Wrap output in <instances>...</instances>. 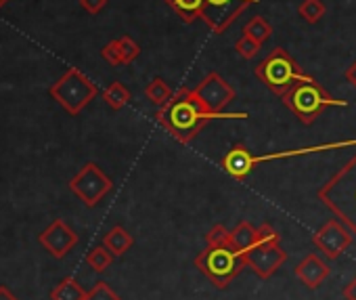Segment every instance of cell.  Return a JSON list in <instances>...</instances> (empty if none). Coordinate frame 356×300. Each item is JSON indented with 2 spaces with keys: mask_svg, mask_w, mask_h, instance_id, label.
I'll return each mask as SVG.
<instances>
[{
  "mask_svg": "<svg viewBox=\"0 0 356 300\" xmlns=\"http://www.w3.org/2000/svg\"><path fill=\"white\" fill-rule=\"evenodd\" d=\"M250 113L248 111H222V113H214L208 111L202 101L195 97L193 88H178L172 99L161 105L155 111V120L159 126H163L170 136H174L178 143H191L200 130L214 122V120H248Z\"/></svg>",
  "mask_w": 356,
  "mask_h": 300,
  "instance_id": "cell-1",
  "label": "cell"
},
{
  "mask_svg": "<svg viewBox=\"0 0 356 300\" xmlns=\"http://www.w3.org/2000/svg\"><path fill=\"white\" fill-rule=\"evenodd\" d=\"M346 147H356V139H346V141H333V143H323V145H310V147H298V149H285V152H275V154H264V156H254L245 145H235L233 149L222 156L220 168L235 181H245L254 168L266 162L275 160H289V158H302L310 154H323V152H333V149H346Z\"/></svg>",
  "mask_w": 356,
  "mask_h": 300,
  "instance_id": "cell-2",
  "label": "cell"
},
{
  "mask_svg": "<svg viewBox=\"0 0 356 300\" xmlns=\"http://www.w3.org/2000/svg\"><path fill=\"white\" fill-rule=\"evenodd\" d=\"M316 196L356 235V154L318 189Z\"/></svg>",
  "mask_w": 356,
  "mask_h": 300,
  "instance_id": "cell-3",
  "label": "cell"
},
{
  "mask_svg": "<svg viewBox=\"0 0 356 300\" xmlns=\"http://www.w3.org/2000/svg\"><path fill=\"white\" fill-rule=\"evenodd\" d=\"M254 74L277 97H283L285 93H289L300 82L314 80L310 74L302 72L300 65L293 61V57L285 49H281V47L273 49L270 55L256 65Z\"/></svg>",
  "mask_w": 356,
  "mask_h": 300,
  "instance_id": "cell-4",
  "label": "cell"
},
{
  "mask_svg": "<svg viewBox=\"0 0 356 300\" xmlns=\"http://www.w3.org/2000/svg\"><path fill=\"white\" fill-rule=\"evenodd\" d=\"M283 105L304 124L310 126L329 107H348V101L331 97L316 80L300 82L281 97Z\"/></svg>",
  "mask_w": 356,
  "mask_h": 300,
  "instance_id": "cell-5",
  "label": "cell"
},
{
  "mask_svg": "<svg viewBox=\"0 0 356 300\" xmlns=\"http://www.w3.org/2000/svg\"><path fill=\"white\" fill-rule=\"evenodd\" d=\"M195 267L204 273L218 290H227L231 281L243 271L245 260L231 244L225 246H206L195 256Z\"/></svg>",
  "mask_w": 356,
  "mask_h": 300,
  "instance_id": "cell-6",
  "label": "cell"
},
{
  "mask_svg": "<svg viewBox=\"0 0 356 300\" xmlns=\"http://www.w3.org/2000/svg\"><path fill=\"white\" fill-rule=\"evenodd\" d=\"M279 239H281L279 233L270 225H260L258 242L245 252H241L245 267L252 269L260 279L273 277L281 269V265L287 260V252L281 248Z\"/></svg>",
  "mask_w": 356,
  "mask_h": 300,
  "instance_id": "cell-7",
  "label": "cell"
},
{
  "mask_svg": "<svg viewBox=\"0 0 356 300\" xmlns=\"http://www.w3.org/2000/svg\"><path fill=\"white\" fill-rule=\"evenodd\" d=\"M49 93L70 116H78L90 101H95L99 88L84 72H80L78 68H70L49 88Z\"/></svg>",
  "mask_w": 356,
  "mask_h": 300,
  "instance_id": "cell-8",
  "label": "cell"
},
{
  "mask_svg": "<svg viewBox=\"0 0 356 300\" xmlns=\"http://www.w3.org/2000/svg\"><path fill=\"white\" fill-rule=\"evenodd\" d=\"M111 189H113V181L95 162H86L70 181V191L86 208H95Z\"/></svg>",
  "mask_w": 356,
  "mask_h": 300,
  "instance_id": "cell-9",
  "label": "cell"
},
{
  "mask_svg": "<svg viewBox=\"0 0 356 300\" xmlns=\"http://www.w3.org/2000/svg\"><path fill=\"white\" fill-rule=\"evenodd\" d=\"M258 3L260 0H204L202 22L214 34H225L248 7Z\"/></svg>",
  "mask_w": 356,
  "mask_h": 300,
  "instance_id": "cell-10",
  "label": "cell"
},
{
  "mask_svg": "<svg viewBox=\"0 0 356 300\" xmlns=\"http://www.w3.org/2000/svg\"><path fill=\"white\" fill-rule=\"evenodd\" d=\"M195 97L202 101V105L208 111L214 113H222L227 109V105L235 99V88L216 72H210L195 88H193Z\"/></svg>",
  "mask_w": 356,
  "mask_h": 300,
  "instance_id": "cell-11",
  "label": "cell"
},
{
  "mask_svg": "<svg viewBox=\"0 0 356 300\" xmlns=\"http://www.w3.org/2000/svg\"><path fill=\"white\" fill-rule=\"evenodd\" d=\"M312 244L331 260H335L337 256H341L348 246L352 244V235L350 229L337 221V219H329L314 235H312Z\"/></svg>",
  "mask_w": 356,
  "mask_h": 300,
  "instance_id": "cell-12",
  "label": "cell"
},
{
  "mask_svg": "<svg viewBox=\"0 0 356 300\" xmlns=\"http://www.w3.org/2000/svg\"><path fill=\"white\" fill-rule=\"evenodd\" d=\"M40 246L55 258H63L67 256L76 244H78V233L61 219H55L40 235H38Z\"/></svg>",
  "mask_w": 356,
  "mask_h": 300,
  "instance_id": "cell-13",
  "label": "cell"
},
{
  "mask_svg": "<svg viewBox=\"0 0 356 300\" xmlns=\"http://www.w3.org/2000/svg\"><path fill=\"white\" fill-rule=\"evenodd\" d=\"M329 273H331L329 265L321 260V256L316 254H308L296 265V277L310 290L318 287L329 277Z\"/></svg>",
  "mask_w": 356,
  "mask_h": 300,
  "instance_id": "cell-14",
  "label": "cell"
},
{
  "mask_svg": "<svg viewBox=\"0 0 356 300\" xmlns=\"http://www.w3.org/2000/svg\"><path fill=\"white\" fill-rule=\"evenodd\" d=\"M132 244H134L132 235H130L122 225L111 227V229L103 235V246H105L113 256H122V254H126V252L132 248Z\"/></svg>",
  "mask_w": 356,
  "mask_h": 300,
  "instance_id": "cell-15",
  "label": "cell"
},
{
  "mask_svg": "<svg viewBox=\"0 0 356 300\" xmlns=\"http://www.w3.org/2000/svg\"><path fill=\"white\" fill-rule=\"evenodd\" d=\"M165 5L172 7L174 13L185 24H193V22L202 19L204 0H165Z\"/></svg>",
  "mask_w": 356,
  "mask_h": 300,
  "instance_id": "cell-16",
  "label": "cell"
},
{
  "mask_svg": "<svg viewBox=\"0 0 356 300\" xmlns=\"http://www.w3.org/2000/svg\"><path fill=\"white\" fill-rule=\"evenodd\" d=\"M258 242V227H252L248 221H241L233 231H231V246L237 252H245Z\"/></svg>",
  "mask_w": 356,
  "mask_h": 300,
  "instance_id": "cell-17",
  "label": "cell"
},
{
  "mask_svg": "<svg viewBox=\"0 0 356 300\" xmlns=\"http://www.w3.org/2000/svg\"><path fill=\"white\" fill-rule=\"evenodd\" d=\"M51 300H86V290L74 277H65L51 290Z\"/></svg>",
  "mask_w": 356,
  "mask_h": 300,
  "instance_id": "cell-18",
  "label": "cell"
},
{
  "mask_svg": "<svg viewBox=\"0 0 356 300\" xmlns=\"http://www.w3.org/2000/svg\"><path fill=\"white\" fill-rule=\"evenodd\" d=\"M130 99H132V95H130V90L122 84V82H111L105 90H103V101L111 107V109H115V111H120V109H124L128 103H130Z\"/></svg>",
  "mask_w": 356,
  "mask_h": 300,
  "instance_id": "cell-19",
  "label": "cell"
},
{
  "mask_svg": "<svg viewBox=\"0 0 356 300\" xmlns=\"http://www.w3.org/2000/svg\"><path fill=\"white\" fill-rule=\"evenodd\" d=\"M172 95H174V90L170 88V84H165L163 78H153V80L145 86V97H147V101L153 103V105H157V107L165 105V103L172 99Z\"/></svg>",
  "mask_w": 356,
  "mask_h": 300,
  "instance_id": "cell-20",
  "label": "cell"
},
{
  "mask_svg": "<svg viewBox=\"0 0 356 300\" xmlns=\"http://www.w3.org/2000/svg\"><path fill=\"white\" fill-rule=\"evenodd\" d=\"M243 34L252 36L254 40H258L260 45H264L270 36H273V26L262 17V15H256L252 17L245 26H243Z\"/></svg>",
  "mask_w": 356,
  "mask_h": 300,
  "instance_id": "cell-21",
  "label": "cell"
},
{
  "mask_svg": "<svg viewBox=\"0 0 356 300\" xmlns=\"http://www.w3.org/2000/svg\"><path fill=\"white\" fill-rule=\"evenodd\" d=\"M327 13V7L323 0H302V5L298 7V15L306 24H318Z\"/></svg>",
  "mask_w": 356,
  "mask_h": 300,
  "instance_id": "cell-22",
  "label": "cell"
},
{
  "mask_svg": "<svg viewBox=\"0 0 356 300\" xmlns=\"http://www.w3.org/2000/svg\"><path fill=\"white\" fill-rule=\"evenodd\" d=\"M86 262H88V267H90L92 271L103 273V271H107V269L111 267L113 254H111L105 246H97V248H92V250L86 254Z\"/></svg>",
  "mask_w": 356,
  "mask_h": 300,
  "instance_id": "cell-23",
  "label": "cell"
},
{
  "mask_svg": "<svg viewBox=\"0 0 356 300\" xmlns=\"http://www.w3.org/2000/svg\"><path fill=\"white\" fill-rule=\"evenodd\" d=\"M260 49H262V45H260L258 40H254L252 36H248V34H243V36L237 40V45H235V51H237L243 59H254V57L260 53Z\"/></svg>",
  "mask_w": 356,
  "mask_h": 300,
  "instance_id": "cell-24",
  "label": "cell"
},
{
  "mask_svg": "<svg viewBox=\"0 0 356 300\" xmlns=\"http://www.w3.org/2000/svg\"><path fill=\"white\" fill-rule=\"evenodd\" d=\"M118 45H120V51H122V59H124V65L132 63L138 55H140V47L136 40H132L130 36H122L118 38Z\"/></svg>",
  "mask_w": 356,
  "mask_h": 300,
  "instance_id": "cell-25",
  "label": "cell"
},
{
  "mask_svg": "<svg viewBox=\"0 0 356 300\" xmlns=\"http://www.w3.org/2000/svg\"><path fill=\"white\" fill-rule=\"evenodd\" d=\"M231 244V231L225 225H214L206 233V246H225Z\"/></svg>",
  "mask_w": 356,
  "mask_h": 300,
  "instance_id": "cell-26",
  "label": "cell"
},
{
  "mask_svg": "<svg viewBox=\"0 0 356 300\" xmlns=\"http://www.w3.org/2000/svg\"><path fill=\"white\" fill-rule=\"evenodd\" d=\"M86 300H122V298L111 290V285H109V283L99 281V283H95V287H92V290H88V292H86Z\"/></svg>",
  "mask_w": 356,
  "mask_h": 300,
  "instance_id": "cell-27",
  "label": "cell"
},
{
  "mask_svg": "<svg viewBox=\"0 0 356 300\" xmlns=\"http://www.w3.org/2000/svg\"><path fill=\"white\" fill-rule=\"evenodd\" d=\"M101 57H103L109 65H113V68L124 65V59H122V51H120L118 38H115V40H111V42H107V45L101 49Z\"/></svg>",
  "mask_w": 356,
  "mask_h": 300,
  "instance_id": "cell-28",
  "label": "cell"
},
{
  "mask_svg": "<svg viewBox=\"0 0 356 300\" xmlns=\"http://www.w3.org/2000/svg\"><path fill=\"white\" fill-rule=\"evenodd\" d=\"M80 7H82L88 15H99V13L107 7V0H80Z\"/></svg>",
  "mask_w": 356,
  "mask_h": 300,
  "instance_id": "cell-29",
  "label": "cell"
},
{
  "mask_svg": "<svg viewBox=\"0 0 356 300\" xmlns=\"http://www.w3.org/2000/svg\"><path fill=\"white\" fill-rule=\"evenodd\" d=\"M341 294H343L346 300H356V277H354L348 285H343Z\"/></svg>",
  "mask_w": 356,
  "mask_h": 300,
  "instance_id": "cell-30",
  "label": "cell"
},
{
  "mask_svg": "<svg viewBox=\"0 0 356 300\" xmlns=\"http://www.w3.org/2000/svg\"><path fill=\"white\" fill-rule=\"evenodd\" d=\"M346 80H348V82H350V84L356 88V61H354V63H352V65L346 70Z\"/></svg>",
  "mask_w": 356,
  "mask_h": 300,
  "instance_id": "cell-31",
  "label": "cell"
},
{
  "mask_svg": "<svg viewBox=\"0 0 356 300\" xmlns=\"http://www.w3.org/2000/svg\"><path fill=\"white\" fill-rule=\"evenodd\" d=\"M0 300H19L17 296H13L5 285H0Z\"/></svg>",
  "mask_w": 356,
  "mask_h": 300,
  "instance_id": "cell-32",
  "label": "cell"
},
{
  "mask_svg": "<svg viewBox=\"0 0 356 300\" xmlns=\"http://www.w3.org/2000/svg\"><path fill=\"white\" fill-rule=\"evenodd\" d=\"M7 3H11V0H0V9H3V7H5Z\"/></svg>",
  "mask_w": 356,
  "mask_h": 300,
  "instance_id": "cell-33",
  "label": "cell"
}]
</instances>
